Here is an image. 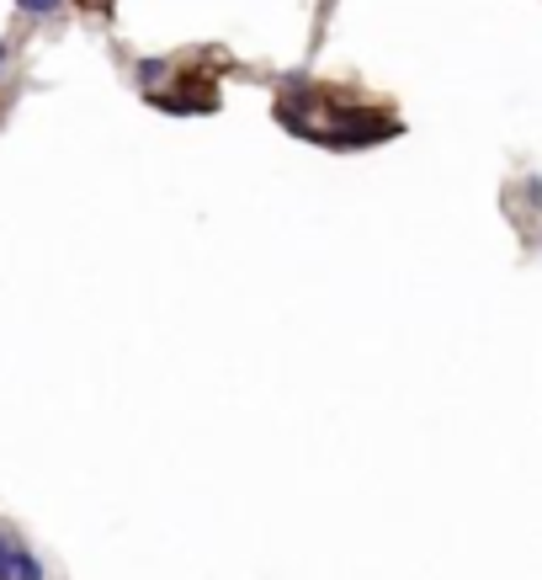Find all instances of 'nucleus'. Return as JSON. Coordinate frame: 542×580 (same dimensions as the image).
Wrapping results in <instances>:
<instances>
[{"label":"nucleus","instance_id":"1","mask_svg":"<svg viewBox=\"0 0 542 580\" xmlns=\"http://www.w3.org/2000/svg\"><path fill=\"white\" fill-rule=\"evenodd\" d=\"M271 118L282 122V133L335 154L372 150V144H389L404 133V118L393 107H378L372 96H357L346 86H325L314 75H282Z\"/></svg>","mask_w":542,"mask_h":580},{"label":"nucleus","instance_id":"2","mask_svg":"<svg viewBox=\"0 0 542 580\" xmlns=\"http://www.w3.org/2000/svg\"><path fill=\"white\" fill-rule=\"evenodd\" d=\"M218 75H203V69H186V75H176L165 92H144V101H150L154 112H171V118H203V112H218Z\"/></svg>","mask_w":542,"mask_h":580},{"label":"nucleus","instance_id":"3","mask_svg":"<svg viewBox=\"0 0 542 580\" xmlns=\"http://www.w3.org/2000/svg\"><path fill=\"white\" fill-rule=\"evenodd\" d=\"M0 580H43V559L0 527Z\"/></svg>","mask_w":542,"mask_h":580},{"label":"nucleus","instance_id":"4","mask_svg":"<svg viewBox=\"0 0 542 580\" xmlns=\"http://www.w3.org/2000/svg\"><path fill=\"white\" fill-rule=\"evenodd\" d=\"M133 80L144 92H160V80H171V60H139L133 64Z\"/></svg>","mask_w":542,"mask_h":580},{"label":"nucleus","instance_id":"5","mask_svg":"<svg viewBox=\"0 0 542 580\" xmlns=\"http://www.w3.org/2000/svg\"><path fill=\"white\" fill-rule=\"evenodd\" d=\"M64 0H17V11H28V17H54Z\"/></svg>","mask_w":542,"mask_h":580},{"label":"nucleus","instance_id":"6","mask_svg":"<svg viewBox=\"0 0 542 580\" xmlns=\"http://www.w3.org/2000/svg\"><path fill=\"white\" fill-rule=\"evenodd\" d=\"M75 6H80V11H112L118 0H75Z\"/></svg>","mask_w":542,"mask_h":580},{"label":"nucleus","instance_id":"7","mask_svg":"<svg viewBox=\"0 0 542 580\" xmlns=\"http://www.w3.org/2000/svg\"><path fill=\"white\" fill-rule=\"evenodd\" d=\"M0 64H6V43H0Z\"/></svg>","mask_w":542,"mask_h":580}]
</instances>
